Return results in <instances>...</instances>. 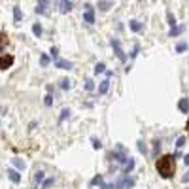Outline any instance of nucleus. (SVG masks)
Listing matches in <instances>:
<instances>
[{"label": "nucleus", "instance_id": "nucleus-30", "mask_svg": "<svg viewBox=\"0 0 189 189\" xmlns=\"http://www.w3.org/2000/svg\"><path fill=\"white\" fill-rule=\"evenodd\" d=\"M44 104H46V106H51V104H53V95H51V93H47V95H46Z\"/></svg>", "mask_w": 189, "mask_h": 189}, {"label": "nucleus", "instance_id": "nucleus-6", "mask_svg": "<svg viewBox=\"0 0 189 189\" xmlns=\"http://www.w3.org/2000/svg\"><path fill=\"white\" fill-rule=\"evenodd\" d=\"M83 21L87 25H95V8L91 4H85V11H83Z\"/></svg>", "mask_w": 189, "mask_h": 189}, {"label": "nucleus", "instance_id": "nucleus-4", "mask_svg": "<svg viewBox=\"0 0 189 189\" xmlns=\"http://www.w3.org/2000/svg\"><path fill=\"white\" fill-rule=\"evenodd\" d=\"M112 47H114V53L117 55V59H119L121 62H125L127 61V55H125V51H123V47H121V42L117 40V38H112Z\"/></svg>", "mask_w": 189, "mask_h": 189}, {"label": "nucleus", "instance_id": "nucleus-12", "mask_svg": "<svg viewBox=\"0 0 189 189\" xmlns=\"http://www.w3.org/2000/svg\"><path fill=\"white\" fill-rule=\"evenodd\" d=\"M72 2H66V0H62V2H59V11L61 13H68L70 10H72Z\"/></svg>", "mask_w": 189, "mask_h": 189}, {"label": "nucleus", "instance_id": "nucleus-21", "mask_svg": "<svg viewBox=\"0 0 189 189\" xmlns=\"http://www.w3.org/2000/svg\"><path fill=\"white\" fill-rule=\"evenodd\" d=\"M32 32H34V36H42V25L40 23H36V25H32Z\"/></svg>", "mask_w": 189, "mask_h": 189}, {"label": "nucleus", "instance_id": "nucleus-37", "mask_svg": "<svg viewBox=\"0 0 189 189\" xmlns=\"http://www.w3.org/2000/svg\"><path fill=\"white\" fill-rule=\"evenodd\" d=\"M138 151L140 153H146V144L142 142V140H138Z\"/></svg>", "mask_w": 189, "mask_h": 189}, {"label": "nucleus", "instance_id": "nucleus-31", "mask_svg": "<svg viewBox=\"0 0 189 189\" xmlns=\"http://www.w3.org/2000/svg\"><path fill=\"white\" fill-rule=\"evenodd\" d=\"M55 184V178H47L46 181H44V185H42V187H44V189H47V187H51Z\"/></svg>", "mask_w": 189, "mask_h": 189}, {"label": "nucleus", "instance_id": "nucleus-32", "mask_svg": "<svg viewBox=\"0 0 189 189\" xmlns=\"http://www.w3.org/2000/svg\"><path fill=\"white\" fill-rule=\"evenodd\" d=\"M184 146H185V136H180L176 140V148H184Z\"/></svg>", "mask_w": 189, "mask_h": 189}, {"label": "nucleus", "instance_id": "nucleus-28", "mask_svg": "<svg viewBox=\"0 0 189 189\" xmlns=\"http://www.w3.org/2000/svg\"><path fill=\"white\" fill-rule=\"evenodd\" d=\"M70 85H72V83H70L68 78H62L61 80V89H70Z\"/></svg>", "mask_w": 189, "mask_h": 189}, {"label": "nucleus", "instance_id": "nucleus-27", "mask_svg": "<svg viewBox=\"0 0 189 189\" xmlns=\"http://www.w3.org/2000/svg\"><path fill=\"white\" fill-rule=\"evenodd\" d=\"M49 55H42V57H40V65L42 66H47V65H49Z\"/></svg>", "mask_w": 189, "mask_h": 189}, {"label": "nucleus", "instance_id": "nucleus-13", "mask_svg": "<svg viewBox=\"0 0 189 189\" xmlns=\"http://www.w3.org/2000/svg\"><path fill=\"white\" fill-rule=\"evenodd\" d=\"M8 178L13 181V184H19V181H21L19 172H17V170H13V169H10V170H8Z\"/></svg>", "mask_w": 189, "mask_h": 189}, {"label": "nucleus", "instance_id": "nucleus-23", "mask_svg": "<svg viewBox=\"0 0 189 189\" xmlns=\"http://www.w3.org/2000/svg\"><path fill=\"white\" fill-rule=\"evenodd\" d=\"M159 150H161V140H155V142H153V153H151V155H153V157H157Z\"/></svg>", "mask_w": 189, "mask_h": 189}, {"label": "nucleus", "instance_id": "nucleus-17", "mask_svg": "<svg viewBox=\"0 0 189 189\" xmlns=\"http://www.w3.org/2000/svg\"><path fill=\"white\" fill-rule=\"evenodd\" d=\"M102 72H106V65H104V62H96L95 65V74H102Z\"/></svg>", "mask_w": 189, "mask_h": 189}, {"label": "nucleus", "instance_id": "nucleus-2", "mask_svg": "<svg viewBox=\"0 0 189 189\" xmlns=\"http://www.w3.org/2000/svg\"><path fill=\"white\" fill-rule=\"evenodd\" d=\"M108 159H110V161H117V163L125 165V161L129 159V155H125V148H123V146H117L115 150H112V151L108 153Z\"/></svg>", "mask_w": 189, "mask_h": 189}, {"label": "nucleus", "instance_id": "nucleus-14", "mask_svg": "<svg viewBox=\"0 0 189 189\" xmlns=\"http://www.w3.org/2000/svg\"><path fill=\"white\" fill-rule=\"evenodd\" d=\"M8 44H10L8 34H6V32H0V51H2L4 47H8Z\"/></svg>", "mask_w": 189, "mask_h": 189}, {"label": "nucleus", "instance_id": "nucleus-25", "mask_svg": "<svg viewBox=\"0 0 189 189\" xmlns=\"http://www.w3.org/2000/svg\"><path fill=\"white\" fill-rule=\"evenodd\" d=\"M185 49H187V42H180L176 46V53H184Z\"/></svg>", "mask_w": 189, "mask_h": 189}, {"label": "nucleus", "instance_id": "nucleus-7", "mask_svg": "<svg viewBox=\"0 0 189 189\" xmlns=\"http://www.w3.org/2000/svg\"><path fill=\"white\" fill-rule=\"evenodd\" d=\"M134 159H132V157H129L127 161H125V165L121 166V170H123V174H125V176H129V174L132 172V170H134Z\"/></svg>", "mask_w": 189, "mask_h": 189}, {"label": "nucleus", "instance_id": "nucleus-36", "mask_svg": "<svg viewBox=\"0 0 189 189\" xmlns=\"http://www.w3.org/2000/svg\"><path fill=\"white\" fill-rule=\"evenodd\" d=\"M138 51H140V46L136 44L134 47H132V53H131V59H134V57H136V55H138Z\"/></svg>", "mask_w": 189, "mask_h": 189}, {"label": "nucleus", "instance_id": "nucleus-15", "mask_svg": "<svg viewBox=\"0 0 189 189\" xmlns=\"http://www.w3.org/2000/svg\"><path fill=\"white\" fill-rule=\"evenodd\" d=\"M108 89H110V80H104V81H100L99 95H106V93H108Z\"/></svg>", "mask_w": 189, "mask_h": 189}, {"label": "nucleus", "instance_id": "nucleus-3", "mask_svg": "<svg viewBox=\"0 0 189 189\" xmlns=\"http://www.w3.org/2000/svg\"><path fill=\"white\" fill-rule=\"evenodd\" d=\"M134 184H136L134 178L125 176V174H123V176H121V178L114 184V189H131V187H134Z\"/></svg>", "mask_w": 189, "mask_h": 189}, {"label": "nucleus", "instance_id": "nucleus-11", "mask_svg": "<svg viewBox=\"0 0 189 189\" xmlns=\"http://www.w3.org/2000/svg\"><path fill=\"white\" fill-rule=\"evenodd\" d=\"M178 110L181 114H189V100L187 99H180L178 100Z\"/></svg>", "mask_w": 189, "mask_h": 189}, {"label": "nucleus", "instance_id": "nucleus-29", "mask_svg": "<svg viewBox=\"0 0 189 189\" xmlns=\"http://www.w3.org/2000/svg\"><path fill=\"white\" fill-rule=\"evenodd\" d=\"M11 163H13V165H15V166H17V169H21V170H23V169H25V163H23V161H21V159H17V157H15V159H11Z\"/></svg>", "mask_w": 189, "mask_h": 189}, {"label": "nucleus", "instance_id": "nucleus-1", "mask_svg": "<svg viewBox=\"0 0 189 189\" xmlns=\"http://www.w3.org/2000/svg\"><path fill=\"white\" fill-rule=\"evenodd\" d=\"M155 170L163 180H170L174 176V172H176V159H174V155L166 153V155L159 157L155 161Z\"/></svg>", "mask_w": 189, "mask_h": 189}, {"label": "nucleus", "instance_id": "nucleus-5", "mask_svg": "<svg viewBox=\"0 0 189 189\" xmlns=\"http://www.w3.org/2000/svg\"><path fill=\"white\" fill-rule=\"evenodd\" d=\"M13 62H15V57L8 53H0V70H8Z\"/></svg>", "mask_w": 189, "mask_h": 189}, {"label": "nucleus", "instance_id": "nucleus-35", "mask_svg": "<svg viewBox=\"0 0 189 189\" xmlns=\"http://www.w3.org/2000/svg\"><path fill=\"white\" fill-rule=\"evenodd\" d=\"M49 53H51V57H53L55 61L59 59V49H57V47H51V51H49Z\"/></svg>", "mask_w": 189, "mask_h": 189}, {"label": "nucleus", "instance_id": "nucleus-9", "mask_svg": "<svg viewBox=\"0 0 189 189\" xmlns=\"http://www.w3.org/2000/svg\"><path fill=\"white\" fill-rule=\"evenodd\" d=\"M129 29H131L132 32H142V30H144V25L140 23V21L132 19V21H129Z\"/></svg>", "mask_w": 189, "mask_h": 189}, {"label": "nucleus", "instance_id": "nucleus-8", "mask_svg": "<svg viewBox=\"0 0 189 189\" xmlns=\"http://www.w3.org/2000/svg\"><path fill=\"white\" fill-rule=\"evenodd\" d=\"M74 65L70 61H66V59H57L55 61V68H61V70H70Z\"/></svg>", "mask_w": 189, "mask_h": 189}, {"label": "nucleus", "instance_id": "nucleus-38", "mask_svg": "<svg viewBox=\"0 0 189 189\" xmlns=\"http://www.w3.org/2000/svg\"><path fill=\"white\" fill-rule=\"evenodd\" d=\"M181 181H184V184H187V181H189V172L185 174V176H184V178H181Z\"/></svg>", "mask_w": 189, "mask_h": 189}, {"label": "nucleus", "instance_id": "nucleus-39", "mask_svg": "<svg viewBox=\"0 0 189 189\" xmlns=\"http://www.w3.org/2000/svg\"><path fill=\"white\" fill-rule=\"evenodd\" d=\"M184 163H185V165L189 166V155H185V157H184Z\"/></svg>", "mask_w": 189, "mask_h": 189}, {"label": "nucleus", "instance_id": "nucleus-16", "mask_svg": "<svg viewBox=\"0 0 189 189\" xmlns=\"http://www.w3.org/2000/svg\"><path fill=\"white\" fill-rule=\"evenodd\" d=\"M21 17H23V13H21V8H19V6H13V21H15V23H19Z\"/></svg>", "mask_w": 189, "mask_h": 189}, {"label": "nucleus", "instance_id": "nucleus-26", "mask_svg": "<svg viewBox=\"0 0 189 189\" xmlns=\"http://www.w3.org/2000/svg\"><path fill=\"white\" fill-rule=\"evenodd\" d=\"M68 115H70V110H68V108H65V110H62V112H61V117H59V123H62V121H65V119H66V117H68Z\"/></svg>", "mask_w": 189, "mask_h": 189}, {"label": "nucleus", "instance_id": "nucleus-24", "mask_svg": "<svg viewBox=\"0 0 189 189\" xmlns=\"http://www.w3.org/2000/svg\"><path fill=\"white\" fill-rule=\"evenodd\" d=\"M166 19H169V25H170V29H172V27H176V17L172 15V11H169V13H166Z\"/></svg>", "mask_w": 189, "mask_h": 189}, {"label": "nucleus", "instance_id": "nucleus-10", "mask_svg": "<svg viewBox=\"0 0 189 189\" xmlns=\"http://www.w3.org/2000/svg\"><path fill=\"white\" fill-rule=\"evenodd\" d=\"M184 30H185L184 25H176V27H172V29L169 30V36H170V38H176V36H180Z\"/></svg>", "mask_w": 189, "mask_h": 189}, {"label": "nucleus", "instance_id": "nucleus-18", "mask_svg": "<svg viewBox=\"0 0 189 189\" xmlns=\"http://www.w3.org/2000/svg\"><path fill=\"white\" fill-rule=\"evenodd\" d=\"M46 8H47V2L42 0V2L36 4V13H46Z\"/></svg>", "mask_w": 189, "mask_h": 189}, {"label": "nucleus", "instance_id": "nucleus-20", "mask_svg": "<svg viewBox=\"0 0 189 189\" xmlns=\"http://www.w3.org/2000/svg\"><path fill=\"white\" fill-rule=\"evenodd\" d=\"M102 181H104V180H102V174H96V176H95L93 180H91V181H89V185H96V184H99V185H100V184H102Z\"/></svg>", "mask_w": 189, "mask_h": 189}, {"label": "nucleus", "instance_id": "nucleus-33", "mask_svg": "<svg viewBox=\"0 0 189 189\" xmlns=\"http://www.w3.org/2000/svg\"><path fill=\"white\" fill-rule=\"evenodd\" d=\"M85 89H87V91H93V89H95L93 80H85Z\"/></svg>", "mask_w": 189, "mask_h": 189}, {"label": "nucleus", "instance_id": "nucleus-22", "mask_svg": "<svg viewBox=\"0 0 189 189\" xmlns=\"http://www.w3.org/2000/svg\"><path fill=\"white\" fill-rule=\"evenodd\" d=\"M42 181H44V172L38 170L36 174H34V184H42Z\"/></svg>", "mask_w": 189, "mask_h": 189}, {"label": "nucleus", "instance_id": "nucleus-40", "mask_svg": "<svg viewBox=\"0 0 189 189\" xmlns=\"http://www.w3.org/2000/svg\"><path fill=\"white\" fill-rule=\"evenodd\" d=\"M185 131H187V134H189V119H187V123H185Z\"/></svg>", "mask_w": 189, "mask_h": 189}, {"label": "nucleus", "instance_id": "nucleus-19", "mask_svg": "<svg viewBox=\"0 0 189 189\" xmlns=\"http://www.w3.org/2000/svg\"><path fill=\"white\" fill-rule=\"evenodd\" d=\"M112 6H114V2H102V0L99 2V8H100L102 11H108V10L112 8Z\"/></svg>", "mask_w": 189, "mask_h": 189}, {"label": "nucleus", "instance_id": "nucleus-34", "mask_svg": "<svg viewBox=\"0 0 189 189\" xmlns=\"http://www.w3.org/2000/svg\"><path fill=\"white\" fill-rule=\"evenodd\" d=\"M91 142H93V148H95V150H100V148H102V142H100V140L93 138V140H91Z\"/></svg>", "mask_w": 189, "mask_h": 189}]
</instances>
